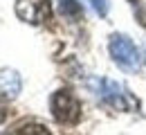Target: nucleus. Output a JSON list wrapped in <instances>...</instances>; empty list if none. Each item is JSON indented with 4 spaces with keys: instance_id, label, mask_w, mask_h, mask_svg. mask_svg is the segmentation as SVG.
<instances>
[{
    "instance_id": "1",
    "label": "nucleus",
    "mask_w": 146,
    "mask_h": 135,
    "mask_svg": "<svg viewBox=\"0 0 146 135\" xmlns=\"http://www.w3.org/2000/svg\"><path fill=\"white\" fill-rule=\"evenodd\" d=\"M50 108H52V115L58 124L72 126L81 119V101L70 90H56L50 99Z\"/></svg>"
},
{
    "instance_id": "2",
    "label": "nucleus",
    "mask_w": 146,
    "mask_h": 135,
    "mask_svg": "<svg viewBox=\"0 0 146 135\" xmlns=\"http://www.w3.org/2000/svg\"><path fill=\"white\" fill-rule=\"evenodd\" d=\"M110 57L115 59L117 65H121L128 72L139 70V50L133 45V41L124 34H112L110 36Z\"/></svg>"
},
{
    "instance_id": "6",
    "label": "nucleus",
    "mask_w": 146,
    "mask_h": 135,
    "mask_svg": "<svg viewBox=\"0 0 146 135\" xmlns=\"http://www.w3.org/2000/svg\"><path fill=\"white\" fill-rule=\"evenodd\" d=\"M61 9L65 14H72V16H79L81 14V7L74 2V0H61Z\"/></svg>"
},
{
    "instance_id": "3",
    "label": "nucleus",
    "mask_w": 146,
    "mask_h": 135,
    "mask_svg": "<svg viewBox=\"0 0 146 135\" xmlns=\"http://www.w3.org/2000/svg\"><path fill=\"white\" fill-rule=\"evenodd\" d=\"M16 16L29 25H43L52 18V5L50 0H18Z\"/></svg>"
},
{
    "instance_id": "4",
    "label": "nucleus",
    "mask_w": 146,
    "mask_h": 135,
    "mask_svg": "<svg viewBox=\"0 0 146 135\" xmlns=\"http://www.w3.org/2000/svg\"><path fill=\"white\" fill-rule=\"evenodd\" d=\"M23 88L20 74L16 70H0V92L5 97H16Z\"/></svg>"
},
{
    "instance_id": "5",
    "label": "nucleus",
    "mask_w": 146,
    "mask_h": 135,
    "mask_svg": "<svg viewBox=\"0 0 146 135\" xmlns=\"http://www.w3.org/2000/svg\"><path fill=\"white\" fill-rule=\"evenodd\" d=\"M14 133H38V135H47L50 131H47L45 126H40V124H27V126H23V128H16Z\"/></svg>"
},
{
    "instance_id": "7",
    "label": "nucleus",
    "mask_w": 146,
    "mask_h": 135,
    "mask_svg": "<svg viewBox=\"0 0 146 135\" xmlns=\"http://www.w3.org/2000/svg\"><path fill=\"white\" fill-rule=\"evenodd\" d=\"M92 7H94V11L99 14V16H106L108 14V0H90Z\"/></svg>"
}]
</instances>
